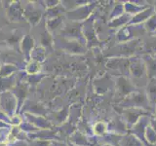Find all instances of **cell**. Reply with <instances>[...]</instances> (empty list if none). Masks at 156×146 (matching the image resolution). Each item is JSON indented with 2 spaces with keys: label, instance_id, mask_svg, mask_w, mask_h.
I'll return each instance as SVG.
<instances>
[{
  "label": "cell",
  "instance_id": "obj_1",
  "mask_svg": "<svg viewBox=\"0 0 156 146\" xmlns=\"http://www.w3.org/2000/svg\"><path fill=\"white\" fill-rule=\"evenodd\" d=\"M0 103L3 108H5L6 112H13L15 110V107H16V99L13 95L11 94H3L2 97H0Z\"/></svg>",
  "mask_w": 156,
  "mask_h": 146
},
{
  "label": "cell",
  "instance_id": "obj_2",
  "mask_svg": "<svg viewBox=\"0 0 156 146\" xmlns=\"http://www.w3.org/2000/svg\"><path fill=\"white\" fill-rule=\"evenodd\" d=\"M22 47H23V53L26 54L27 56H28L29 54H31V49L33 47V39L29 36H26L23 39Z\"/></svg>",
  "mask_w": 156,
  "mask_h": 146
},
{
  "label": "cell",
  "instance_id": "obj_3",
  "mask_svg": "<svg viewBox=\"0 0 156 146\" xmlns=\"http://www.w3.org/2000/svg\"><path fill=\"white\" fill-rule=\"evenodd\" d=\"M16 70L17 68L14 65H3L0 68V77H6L8 75H12V73Z\"/></svg>",
  "mask_w": 156,
  "mask_h": 146
},
{
  "label": "cell",
  "instance_id": "obj_4",
  "mask_svg": "<svg viewBox=\"0 0 156 146\" xmlns=\"http://www.w3.org/2000/svg\"><path fill=\"white\" fill-rule=\"evenodd\" d=\"M13 7H14V6H13ZM10 12H11V14H15V9L12 8V9H11V11H10ZM16 12H17V13H16V16H17V18H19L20 14H21V12H19V11H18V9L16 10Z\"/></svg>",
  "mask_w": 156,
  "mask_h": 146
},
{
  "label": "cell",
  "instance_id": "obj_5",
  "mask_svg": "<svg viewBox=\"0 0 156 146\" xmlns=\"http://www.w3.org/2000/svg\"><path fill=\"white\" fill-rule=\"evenodd\" d=\"M16 146H27L26 143H23V142H19Z\"/></svg>",
  "mask_w": 156,
  "mask_h": 146
}]
</instances>
